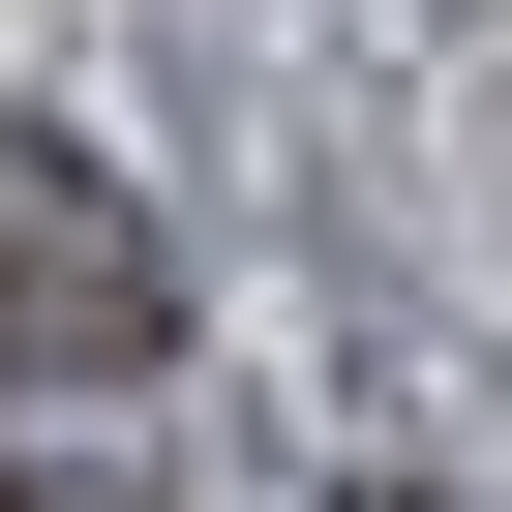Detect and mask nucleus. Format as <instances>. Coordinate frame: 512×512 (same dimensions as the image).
I'll list each match as a JSON object with an SVG mask.
<instances>
[{"instance_id":"obj_1","label":"nucleus","mask_w":512,"mask_h":512,"mask_svg":"<svg viewBox=\"0 0 512 512\" xmlns=\"http://www.w3.org/2000/svg\"><path fill=\"white\" fill-rule=\"evenodd\" d=\"M181 332V272H151V211L91 181V151H0V392H121Z\"/></svg>"}]
</instances>
